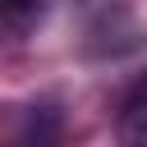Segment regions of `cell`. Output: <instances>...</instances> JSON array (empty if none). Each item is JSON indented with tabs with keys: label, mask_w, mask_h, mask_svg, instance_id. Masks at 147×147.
<instances>
[{
	"label": "cell",
	"mask_w": 147,
	"mask_h": 147,
	"mask_svg": "<svg viewBox=\"0 0 147 147\" xmlns=\"http://www.w3.org/2000/svg\"><path fill=\"white\" fill-rule=\"evenodd\" d=\"M119 142L124 147H147V106L119 110Z\"/></svg>",
	"instance_id": "6da1fadb"
},
{
	"label": "cell",
	"mask_w": 147,
	"mask_h": 147,
	"mask_svg": "<svg viewBox=\"0 0 147 147\" xmlns=\"http://www.w3.org/2000/svg\"><path fill=\"white\" fill-rule=\"evenodd\" d=\"M41 9V0H0V14L5 18H32Z\"/></svg>",
	"instance_id": "7a4b0ae2"
},
{
	"label": "cell",
	"mask_w": 147,
	"mask_h": 147,
	"mask_svg": "<svg viewBox=\"0 0 147 147\" xmlns=\"http://www.w3.org/2000/svg\"><path fill=\"white\" fill-rule=\"evenodd\" d=\"M138 106H147V69L133 78V87L124 92V110H138Z\"/></svg>",
	"instance_id": "3957f363"
}]
</instances>
